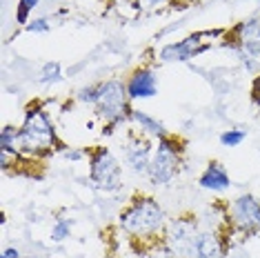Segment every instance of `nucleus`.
<instances>
[{"mask_svg":"<svg viewBox=\"0 0 260 258\" xmlns=\"http://www.w3.org/2000/svg\"><path fill=\"white\" fill-rule=\"evenodd\" d=\"M120 227L129 236L151 238L165 227V212L149 196H140L120 214Z\"/></svg>","mask_w":260,"mask_h":258,"instance_id":"f257e3e1","label":"nucleus"},{"mask_svg":"<svg viewBox=\"0 0 260 258\" xmlns=\"http://www.w3.org/2000/svg\"><path fill=\"white\" fill-rule=\"evenodd\" d=\"M58 145L51 120L40 107H31L25 116V122L18 129V149L29 156L49 154Z\"/></svg>","mask_w":260,"mask_h":258,"instance_id":"f03ea898","label":"nucleus"},{"mask_svg":"<svg viewBox=\"0 0 260 258\" xmlns=\"http://www.w3.org/2000/svg\"><path fill=\"white\" fill-rule=\"evenodd\" d=\"M96 111L109 125H118L127 114H132L127 85H122L120 80H107V83L98 85Z\"/></svg>","mask_w":260,"mask_h":258,"instance_id":"7ed1b4c3","label":"nucleus"},{"mask_svg":"<svg viewBox=\"0 0 260 258\" xmlns=\"http://www.w3.org/2000/svg\"><path fill=\"white\" fill-rule=\"evenodd\" d=\"M178 165H180V147L178 140L174 136H165L158 140V149L151 158L149 165V178L153 185H167L176 174H178Z\"/></svg>","mask_w":260,"mask_h":258,"instance_id":"20e7f679","label":"nucleus"},{"mask_svg":"<svg viewBox=\"0 0 260 258\" xmlns=\"http://www.w3.org/2000/svg\"><path fill=\"white\" fill-rule=\"evenodd\" d=\"M91 180L98 189L105 191H116L122 187V169L116 156L107 147H98L91 154Z\"/></svg>","mask_w":260,"mask_h":258,"instance_id":"39448f33","label":"nucleus"},{"mask_svg":"<svg viewBox=\"0 0 260 258\" xmlns=\"http://www.w3.org/2000/svg\"><path fill=\"white\" fill-rule=\"evenodd\" d=\"M198 236V227L196 220H187V218H176L169 225L167 236H165V245H167V251L176 258H185L191 254V247L196 243Z\"/></svg>","mask_w":260,"mask_h":258,"instance_id":"423d86ee","label":"nucleus"},{"mask_svg":"<svg viewBox=\"0 0 260 258\" xmlns=\"http://www.w3.org/2000/svg\"><path fill=\"white\" fill-rule=\"evenodd\" d=\"M220 31H200V34H193L180 43H174V45H167L162 47L160 51V60L165 62H174V60H189V58L203 54L211 47V40H205V38H214L218 36Z\"/></svg>","mask_w":260,"mask_h":258,"instance_id":"0eeeda50","label":"nucleus"},{"mask_svg":"<svg viewBox=\"0 0 260 258\" xmlns=\"http://www.w3.org/2000/svg\"><path fill=\"white\" fill-rule=\"evenodd\" d=\"M234 49L242 60L249 62V67H253V60L260 58V20H249L236 27Z\"/></svg>","mask_w":260,"mask_h":258,"instance_id":"6e6552de","label":"nucleus"},{"mask_svg":"<svg viewBox=\"0 0 260 258\" xmlns=\"http://www.w3.org/2000/svg\"><path fill=\"white\" fill-rule=\"evenodd\" d=\"M232 222L245 234L260 232V203L253 196H240L232 205Z\"/></svg>","mask_w":260,"mask_h":258,"instance_id":"1a4fd4ad","label":"nucleus"},{"mask_svg":"<svg viewBox=\"0 0 260 258\" xmlns=\"http://www.w3.org/2000/svg\"><path fill=\"white\" fill-rule=\"evenodd\" d=\"M224 243L216 232H198L189 258H222Z\"/></svg>","mask_w":260,"mask_h":258,"instance_id":"9d476101","label":"nucleus"},{"mask_svg":"<svg viewBox=\"0 0 260 258\" xmlns=\"http://www.w3.org/2000/svg\"><path fill=\"white\" fill-rule=\"evenodd\" d=\"M125 156H127V163L132 165V169L136 174H145L149 172V165H151V147L145 138H134L129 140L127 149H125Z\"/></svg>","mask_w":260,"mask_h":258,"instance_id":"9b49d317","label":"nucleus"},{"mask_svg":"<svg viewBox=\"0 0 260 258\" xmlns=\"http://www.w3.org/2000/svg\"><path fill=\"white\" fill-rule=\"evenodd\" d=\"M127 91H129V98H151V96H156V91H158L156 76H153L149 69H138V72H134L132 78H129Z\"/></svg>","mask_w":260,"mask_h":258,"instance_id":"f8f14e48","label":"nucleus"},{"mask_svg":"<svg viewBox=\"0 0 260 258\" xmlns=\"http://www.w3.org/2000/svg\"><path fill=\"white\" fill-rule=\"evenodd\" d=\"M229 185H232V180H229V176L220 163H211L205 169V174L200 176V187H205V189L224 191V189H229Z\"/></svg>","mask_w":260,"mask_h":258,"instance_id":"ddd939ff","label":"nucleus"},{"mask_svg":"<svg viewBox=\"0 0 260 258\" xmlns=\"http://www.w3.org/2000/svg\"><path fill=\"white\" fill-rule=\"evenodd\" d=\"M129 116H132V118L140 125V129H143L145 134H149V136H156L158 140L167 136V129H165L162 122H158L156 118H151V116H149V114H145V111H136V109H132V114H129Z\"/></svg>","mask_w":260,"mask_h":258,"instance_id":"4468645a","label":"nucleus"},{"mask_svg":"<svg viewBox=\"0 0 260 258\" xmlns=\"http://www.w3.org/2000/svg\"><path fill=\"white\" fill-rule=\"evenodd\" d=\"M60 80V64L58 62H47L40 72V83L49 85V83H58Z\"/></svg>","mask_w":260,"mask_h":258,"instance_id":"2eb2a0df","label":"nucleus"},{"mask_svg":"<svg viewBox=\"0 0 260 258\" xmlns=\"http://www.w3.org/2000/svg\"><path fill=\"white\" fill-rule=\"evenodd\" d=\"M242 140H245V132H240V129H229L220 136V143L224 147H238Z\"/></svg>","mask_w":260,"mask_h":258,"instance_id":"dca6fc26","label":"nucleus"},{"mask_svg":"<svg viewBox=\"0 0 260 258\" xmlns=\"http://www.w3.org/2000/svg\"><path fill=\"white\" fill-rule=\"evenodd\" d=\"M69 232H72V222L69 220H58L54 225V230H51V238L54 240H64L69 236Z\"/></svg>","mask_w":260,"mask_h":258,"instance_id":"f3484780","label":"nucleus"},{"mask_svg":"<svg viewBox=\"0 0 260 258\" xmlns=\"http://www.w3.org/2000/svg\"><path fill=\"white\" fill-rule=\"evenodd\" d=\"M38 3L40 0H20V5H18V22L22 25V22H27V16H29V11H31L34 7H38Z\"/></svg>","mask_w":260,"mask_h":258,"instance_id":"a211bd4d","label":"nucleus"},{"mask_svg":"<svg viewBox=\"0 0 260 258\" xmlns=\"http://www.w3.org/2000/svg\"><path fill=\"white\" fill-rule=\"evenodd\" d=\"M96 98H98V85L85 87V89H80V93H78V101L89 103V105H96Z\"/></svg>","mask_w":260,"mask_h":258,"instance_id":"6ab92c4d","label":"nucleus"},{"mask_svg":"<svg viewBox=\"0 0 260 258\" xmlns=\"http://www.w3.org/2000/svg\"><path fill=\"white\" fill-rule=\"evenodd\" d=\"M47 29H49V20L47 18H36L27 25V31H31V34H43Z\"/></svg>","mask_w":260,"mask_h":258,"instance_id":"aec40b11","label":"nucleus"},{"mask_svg":"<svg viewBox=\"0 0 260 258\" xmlns=\"http://www.w3.org/2000/svg\"><path fill=\"white\" fill-rule=\"evenodd\" d=\"M171 0H138V7L143 9H158V7H165V5H169Z\"/></svg>","mask_w":260,"mask_h":258,"instance_id":"412c9836","label":"nucleus"},{"mask_svg":"<svg viewBox=\"0 0 260 258\" xmlns=\"http://www.w3.org/2000/svg\"><path fill=\"white\" fill-rule=\"evenodd\" d=\"M0 258H20V251L16 247H9V249L3 251V256H0Z\"/></svg>","mask_w":260,"mask_h":258,"instance_id":"4be33fe9","label":"nucleus"},{"mask_svg":"<svg viewBox=\"0 0 260 258\" xmlns=\"http://www.w3.org/2000/svg\"><path fill=\"white\" fill-rule=\"evenodd\" d=\"M64 156H67L69 160H78V158L82 156V151H64Z\"/></svg>","mask_w":260,"mask_h":258,"instance_id":"5701e85b","label":"nucleus"},{"mask_svg":"<svg viewBox=\"0 0 260 258\" xmlns=\"http://www.w3.org/2000/svg\"><path fill=\"white\" fill-rule=\"evenodd\" d=\"M29 258H34V256H29Z\"/></svg>","mask_w":260,"mask_h":258,"instance_id":"b1692460","label":"nucleus"}]
</instances>
